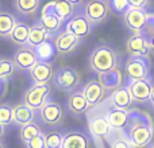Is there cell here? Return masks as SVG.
Returning <instances> with one entry per match:
<instances>
[{
    "mask_svg": "<svg viewBox=\"0 0 154 148\" xmlns=\"http://www.w3.org/2000/svg\"><path fill=\"white\" fill-rule=\"evenodd\" d=\"M116 53L108 46H100L92 51L89 57L91 69L97 74L111 73L116 67Z\"/></svg>",
    "mask_w": 154,
    "mask_h": 148,
    "instance_id": "cell-1",
    "label": "cell"
},
{
    "mask_svg": "<svg viewBox=\"0 0 154 148\" xmlns=\"http://www.w3.org/2000/svg\"><path fill=\"white\" fill-rule=\"evenodd\" d=\"M50 86L49 84H34L24 93V105H27L32 111H39L42 105L48 101Z\"/></svg>",
    "mask_w": 154,
    "mask_h": 148,
    "instance_id": "cell-2",
    "label": "cell"
},
{
    "mask_svg": "<svg viewBox=\"0 0 154 148\" xmlns=\"http://www.w3.org/2000/svg\"><path fill=\"white\" fill-rule=\"evenodd\" d=\"M54 85L62 92H72L80 85V74L73 67H61L54 73Z\"/></svg>",
    "mask_w": 154,
    "mask_h": 148,
    "instance_id": "cell-3",
    "label": "cell"
},
{
    "mask_svg": "<svg viewBox=\"0 0 154 148\" xmlns=\"http://www.w3.org/2000/svg\"><path fill=\"white\" fill-rule=\"evenodd\" d=\"M109 4L108 0H89L85 4V13L87 19L93 24L101 23L103 20H106V18L108 16L109 12Z\"/></svg>",
    "mask_w": 154,
    "mask_h": 148,
    "instance_id": "cell-4",
    "label": "cell"
},
{
    "mask_svg": "<svg viewBox=\"0 0 154 148\" xmlns=\"http://www.w3.org/2000/svg\"><path fill=\"white\" fill-rule=\"evenodd\" d=\"M123 20H125V24L134 34H139L147 24V13L145 12V8L130 7L125 12Z\"/></svg>",
    "mask_w": 154,
    "mask_h": 148,
    "instance_id": "cell-5",
    "label": "cell"
},
{
    "mask_svg": "<svg viewBox=\"0 0 154 148\" xmlns=\"http://www.w3.org/2000/svg\"><path fill=\"white\" fill-rule=\"evenodd\" d=\"M14 64L18 69L20 70H31L35 65L38 64V58L35 54L34 49L32 47H27V46H22L14 55Z\"/></svg>",
    "mask_w": 154,
    "mask_h": 148,
    "instance_id": "cell-6",
    "label": "cell"
},
{
    "mask_svg": "<svg viewBox=\"0 0 154 148\" xmlns=\"http://www.w3.org/2000/svg\"><path fill=\"white\" fill-rule=\"evenodd\" d=\"M39 116L45 124L48 125H58L62 121V108L58 102L46 101L39 109Z\"/></svg>",
    "mask_w": 154,
    "mask_h": 148,
    "instance_id": "cell-7",
    "label": "cell"
},
{
    "mask_svg": "<svg viewBox=\"0 0 154 148\" xmlns=\"http://www.w3.org/2000/svg\"><path fill=\"white\" fill-rule=\"evenodd\" d=\"M91 30H92V23L87 19V16L85 15H76V16H72V18L69 19L65 31L70 32V34L76 35L77 38L82 39V38L88 37V35L91 34Z\"/></svg>",
    "mask_w": 154,
    "mask_h": 148,
    "instance_id": "cell-8",
    "label": "cell"
},
{
    "mask_svg": "<svg viewBox=\"0 0 154 148\" xmlns=\"http://www.w3.org/2000/svg\"><path fill=\"white\" fill-rule=\"evenodd\" d=\"M53 43L57 53L61 54V55H66V54L75 51V49L80 43V38H77L76 35L70 34L68 31H62L56 37Z\"/></svg>",
    "mask_w": 154,
    "mask_h": 148,
    "instance_id": "cell-9",
    "label": "cell"
},
{
    "mask_svg": "<svg viewBox=\"0 0 154 148\" xmlns=\"http://www.w3.org/2000/svg\"><path fill=\"white\" fill-rule=\"evenodd\" d=\"M126 50L130 55L134 57H145L149 54L150 51V43L143 35L141 34H134L128 38L127 43H126Z\"/></svg>",
    "mask_w": 154,
    "mask_h": 148,
    "instance_id": "cell-10",
    "label": "cell"
},
{
    "mask_svg": "<svg viewBox=\"0 0 154 148\" xmlns=\"http://www.w3.org/2000/svg\"><path fill=\"white\" fill-rule=\"evenodd\" d=\"M89 106H96L106 97V87L100 81H89L82 89Z\"/></svg>",
    "mask_w": 154,
    "mask_h": 148,
    "instance_id": "cell-11",
    "label": "cell"
},
{
    "mask_svg": "<svg viewBox=\"0 0 154 148\" xmlns=\"http://www.w3.org/2000/svg\"><path fill=\"white\" fill-rule=\"evenodd\" d=\"M39 23L42 24L43 28H45L49 34H56V32L61 28L62 20L54 13L51 1L45 5V8H43V11H42V16H41Z\"/></svg>",
    "mask_w": 154,
    "mask_h": 148,
    "instance_id": "cell-12",
    "label": "cell"
},
{
    "mask_svg": "<svg viewBox=\"0 0 154 148\" xmlns=\"http://www.w3.org/2000/svg\"><path fill=\"white\" fill-rule=\"evenodd\" d=\"M29 73L35 84H49L54 78L53 66L49 62H38Z\"/></svg>",
    "mask_w": 154,
    "mask_h": 148,
    "instance_id": "cell-13",
    "label": "cell"
},
{
    "mask_svg": "<svg viewBox=\"0 0 154 148\" xmlns=\"http://www.w3.org/2000/svg\"><path fill=\"white\" fill-rule=\"evenodd\" d=\"M128 92H130L133 100L146 101L149 100L150 94H152V85L146 79H138V81H134L128 86Z\"/></svg>",
    "mask_w": 154,
    "mask_h": 148,
    "instance_id": "cell-14",
    "label": "cell"
},
{
    "mask_svg": "<svg viewBox=\"0 0 154 148\" xmlns=\"http://www.w3.org/2000/svg\"><path fill=\"white\" fill-rule=\"evenodd\" d=\"M68 108L72 113L75 114H82L88 111L89 104H88L87 98H85L82 92H75L69 96L68 98Z\"/></svg>",
    "mask_w": 154,
    "mask_h": 148,
    "instance_id": "cell-15",
    "label": "cell"
},
{
    "mask_svg": "<svg viewBox=\"0 0 154 148\" xmlns=\"http://www.w3.org/2000/svg\"><path fill=\"white\" fill-rule=\"evenodd\" d=\"M14 121L18 125L23 127L26 124H30V123L34 121L35 117V111L30 109L27 105L24 104H19V105L14 106Z\"/></svg>",
    "mask_w": 154,
    "mask_h": 148,
    "instance_id": "cell-16",
    "label": "cell"
},
{
    "mask_svg": "<svg viewBox=\"0 0 154 148\" xmlns=\"http://www.w3.org/2000/svg\"><path fill=\"white\" fill-rule=\"evenodd\" d=\"M146 66H145L143 61L138 58H134V59H130L126 65V74L127 77H130L131 79L134 81H138V79H145L146 77Z\"/></svg>",
    "mask_w": 154,
    "mask_h": 148,
    "instance_id": "cell-17",
    "label": "cell"
},
{
    "mask_svg": "<svg viewBox=\"0 0 154 148\" xmlns=\"http://www.w3.org/2000/svg\"><path fill=\"white\" fill-rule=\"evenodd\" d=\"M49 39V32L43 28V26L41 23L34 24L30 27V32H29V42L27 46L35 49L37 46H39L41 43L46 42Z\"/></svg>",
    "mask_w": 154,
    "mask_h": 148,
    "instance_id": "cell-18",
    "label": "cell"
},
{
    "mask_svg": "<svg viewBox=\"0 0 154 148\" xmlns=\"http://www.w3.org/2000/svg\"><path fill=\"white\" fill-rule=\"evenodd\" d=\"M131 141L135 147H145L152 139V131L145 125H137L131 129Z\"/></svg>",
    "mask_w": 154,
    "mask_h": 148,
    "instance_id": "cell-19",
    "label": "cell"
},
{
    "mask_svg": "<svg viewBox=\"0 0 154 148\" xmlns=\"http://www.w3.org/2000/svg\"><path fill=\"white\" fill-rule=\"evenodd\" d=\"M62 148H89V143L85 135L80 132H69L64 136Z\"/></svg>",
    "mask_w": 154,
    "mask_h": 148,
    "instance_id": "cell-20",
    "label": "cell"
},
{
    "mask_svg": "<svg viewBox=\"0 0 154 148\" xmlns=\"http://www.w3.org/2000/svg\"><path fill=\"white\" fill-rule=\"evenodd\" d=\"M29 32L30 27L23 22H18L10 35V40L19 46H26L29 42Z\"/></svg>",
    "mask_w": 154,
    "mask_h": 148,
    "instance_id": "cell-21",
    "label": "cell"
},
{
    "mask_svg": "<svg viewBox=\"0 0 154 148\" xmlns=\"http://www.w3.org/2000/svg\"><path fill=\"white\" fill-rule=\"evenodd\" d=\"M111 101L115 105V108L125 109L126 111V109L131 105V102H133V97H131L128 89H126V87H119V89H116L111 94Z\"/></svg>",
    "mask_w": 154,
    "mask_h": 148,
    "instance_id": "cell-22",
    "label": "cell"
},
{
    "mask_svg": "<svg viewBox=\"0 0 154 148\" xmlns=\"http://www.w3.org/2000/svg\"><path fill=\"white\" fill-rule=\"evenodd\" d=\"M16 23L18 20L11 12L0 11V38H10Z\"/></svg>",
    "mask_w": 154,
    "mask_h": 148,
    "instance_id": "cell-23",
    "label": "cell"
},
{
    "mask_svg": "<svg viewBox=\"0 0 154 148\" xmlns=\"http://www.w3.org/2000/svg\"><path fill=\"white\" fill-rule=\"evenodd\" d=\"M51 5H53V11L62 22L64 20H69L73 16V5L70 4L68 0H53L51 1Z\"/></svg>",
    "mask_w": 154,
    "mask_h": 148,
    "instance_id": "cell-24",
    "label": "cell"
},
{
    "mask_svg": "<svg viewBox=\"0 0 154 148\" xmlns=\"http://www.w3.org/2000/svg\"><path fill=\"white\" fill-rule=\"evenodd\" d=\"M107 121H108L109 127L111 128H123L128 121V116H127V112L125 109H119V108H115L112 111L108 112L107 114Z\"/></svg>",
    "mask_w": 154,
    "mask_h": 148,
    "instance_id": "cell-25",
    "label": "cell"
},
{
    "mask_svg": "<svg viewBox=\"0 0 154 148\" xmlns=\"http://www.w3.org/2000/svg\"><path fill=\"white\" fill-rule=\"evenodd\" d=\"M89 128L93 135L97 136V138H106V136H108L109 129H111L107 119H104V117H95V119H92L89 121Z\"/></svg>",
    "mask_w": 154,
    "mask_h": 148,
    "instance_id": "cell-26",
    "label": "cell"
},
{
    "mask_svg": "<svg viewBox=\"0 0 154 148\" xmlns=\"http://www.w3.org/2000/svg\"><path fill=\"white\" fill-rule=\"evenodd\" d=\"M35 54H37V58L39 62H49L53 59L54 57V53L56 51V47H54V43H50V42H43L41 43L39 46L34 49Z\"/></svg>",
    "mask_w": 154,
    "mask_h": 148,
    "instance_id": "cell-27",
    "label": "cell"
},
{
    "mask_svg": "<svg viewBox=\"0 0 154 148\" xmlns=\"http://www.w3.org/2000/svg\"><path fill=\"white\" fill-rule=\"evenodd\" d=\"M14 5L22 15H32L39 8V0H14Z\"/></svg>",
    "mask_w": 154,
    "mask_h": 148,
    "instance_id": "cell-28",
    "label": "cell"
},
{
    "mask_svg": "<svg viewBox=\"0 0 154 148\" xmlns=\"http://www.w3.org/2000/svg\"><path fill=\"white\" fill-rule=\"evenodd\" d=\"M41 133L42 132H41L39 125L32 121V123H30V124H26L20 128V140L27 143V141H30L31 139H34L35 136L41 135Z\"/></svg>",
    "mask_w": 154,
    "mask_h": 148,
    "instance_id": "cell-29",
    "label": "cell"
},
{
    "mask_svg": "<svg viewBox=\"0 0 154 148\" xmlns=\"http://www.w3.org/2000/svg\"><path fill=\"white\" fill-rule=\"evenodd\" d=\"M45 147L46 148H62L64 136L58 131H49L45 133Z\"/></svg>",
    "mask_w": 154,
    "mask_h": 148,
    "instance_id": "cell-30",
    "label": "cell"
},
{
    "mask_svg": "<svg viewBox=\"0 0 154 148\" xmlns=\"http://www.w3.org/2000/svg\"><path fill=\"white\" fill-rule=\"evenodd\" d=\"M15 72V64L10 59H0V79L11 77Z\"/></svg>",
    "mask_w": 154,
    "mask_h": 148,
    "instance_id": "cell-31",
    "label": "cell"
},
{
    "mask_svg": "<svg viewBox=\"0 0 154 148\" xmlns=\"http://www.w3.org/2000/svg\"><path fill=\"white\" fill-rule=\"evenodd\" d=\"M14 121V109L10 105H0V123L8 125Z\"/></svg>",
    "mask_w": 154,
    "mask_h": 148,
    "instance_id": "cell-32",
    "label": "cell"
},
{
    "mask_svg": "<svg viewBox=\"0 0 154 148\" xmlns=\"http://www.w3.org/2000/svg\"><path fill=\"white\" fill-rule=\"evenodd\" d=\"M108 4H109V8L118 13H123L130 8L128 0H108Z\"/></svg>",
    "mask_w": 154,
    "mask_h": 148,
    "instance_id": "cell-33",
    "label": "cell"
},
{
    "mask_svg": "<svg viewBox=\"0 0 154 148\" xmlns=\"http://www.w3.org/2000/svg\"><path fill=\"white\" fill-rule=\"evenodd\" d=\"M26 147L27 148H46L45 147V136H43V133H41V135L35 136L34 139H31L30 141H27Z\"/></svg>",
    "mask_w": 154,
    "mask_h": 148,
    "instance_id": "cell-34",
    "label": "cell"
},
{
    "mask_svg": "<svg viewBox=\"0 0 154 148\" xmlns=\"http://www.w3.org/2000/svg\"><path fill=\"white\" fill-rule=\"evenodd\" d=\"M128 4L134 8H145L149 4V0H128Z\"/></svg>",
    "mask_w": 154,
    "mask_h": 148,
    "instance_id": "cell-35",
    "label": "cell"
},
{
    "mask_svg": "<svg viewBox=\"0 0 154 148\" xmlns=\"http://www.w3.org/2000/svg\"><path fill=\"white\" fill-rule=\"evenodd\" d=\"M112 148H130V146L125 140H116L112 143Z\"/></svg>",
    "mask_w": 154,
    "mask_h": 148,
    "instance_id": "cell-36",
    "label": "cell"
},
{
    "mask_svg": "<svg viewBox=\"0 0 154 148\" xmlns=\"http://www.w3.org/2000/svg\"><path fill=\"white\" fill-rule=\"evenodd\" d=\"M68 1H69L70 4H72L73 7H75V5H79V4H81V3H82V0H68Z\"/></svg>",
    "mask_w": 154,
    "mask_h": 148,
    "instance_id": "cell-37",
    "label": "cell"
},
{
    "mask_svg": "<svg viewBox=\"0 0 154 148\" xmlns=\"http://www.w3.org/2000/svg\"><path fill=\"white\" fill-rule=\"evenodd\" d=\"M4 131H5L4 124H2V123H0V138H3V135H4Z\"/></svg>",
    "mask_w": 154,
    "mask_h": 148,
    "instance_id": "cell-38",
    "label": "cell"
},
{
    "mask_svg": "<svg viewBox=\"0 0 154 148\" xmlns=\"http://www.w3.org/2000/svg\"><path fill=\"white\" fill-rule=\"evenodd\" d=\"M150 98H152V101L154 104V87H152V94H150Z\"/></svg>",
    "mask_w": 154,
    "mask_h": 148,
    "instance_id": "cell-39",
    "label": "cell"
},
{
    "mask_svg": "<svg viewBox=\"0 0 154 148\" xmlns=\"http://www.w3.org/2000/svg\"><path fill=\"white\" fill-rule=\"evenodd\" d=\"M149 43H150V47H153V49H154V37L152 38V40H150Z\"/></svg>",
    "mask_w": 154,
    "mask_h": 148,
    "instance_id": "cell-40",
    "label": "cell"
},
{
    "mask_svg": "<svg viewBox=\"0 0 154 148\" xmlns=\"http://www.w3.org/2000/svg\"><path fill=\"white\" fill-rule=\"evenodd\" d=\"M0 148H4V146H3V143L0 141Z\"/></svg>",
    "mask_w": 154,
    "mask_h": 148,
    "instance_id": "cell-41",
    "label": "cell"
},
{
    "mask_svg": "<svg viewBox=\"0 0 154 148\" xmlns=\"http://www.w3.org/2000/svg\"><path fill=\"white\" fill-rule=\"evenodd\" d=\"M153 121H154V117H153Z\"/></svg>",
    "mask_w": 154,
    "mask_h": 148,
    "instance_id": "cell-42",
    "label": "cell"
},
{
    "mask_svg": "<svg viewBox=\"0 0 154 148\" xmlns=\"http://www.w3.org/2000/svg\"><path fill=\"white\" fill-rule=\"evenodd\" d=\"M153 148H154V147H153Z\"/></svg>",
    "mask_w": 154,
    "mask_h": 148,
    "instance_id": "cell-43",
    "label": "cell"
}]
</instances>
